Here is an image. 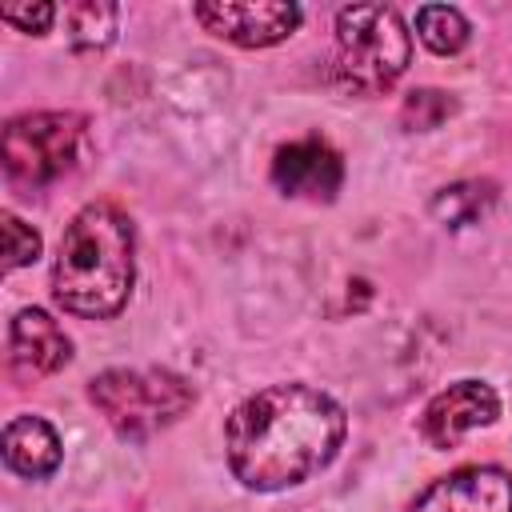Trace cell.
Masks as SVG:
<instances>
[{
    "mask_svg": "<svg viewBox=\"0 0 512 512\" xmlns=\"http://www.w3.org/2000/svg\"><path fill=\"white\" fill-rule=\"evenodd\" d=\"M4 464L20 476H48L60 464V440L40 416H12L4 424Z\"/></svg>",
    "mask_w": 512,
    "mask_h": 512,
    "instance_id": "11",
    "label": "cell"
},
{
    "mask_svg": "<svg viewBox=\"0 0 512 512\" xmlns=\"http://www.w3.org/2000/svg\"><path fill=\"white\" fill-rule=\"evenodd\" d=\"M36 256H40V236L32 228H24V220L4 212V264L20 268V264H32Z\"/></svg>",
    "mask_w": 512,
    "mask_h": 512,
    "instance_id": "16",
    "label": "cell"
},
{
    "mask_svg": "<svg viewBox=\"0 0 512 512\" xmlns=\"http://www.w3.org/2000/svg\"><path fill=\"white\" fill-rule=\"evenodd\" d=\"M412 44L404 20L388 4H352L336 16V80L348 92L376 96L408 68Z\"/></svg>",
    "mask_w": 512,
    "mask_h": 512,
    "instance_id": "3",
    "label": "cell"
},
{
    "mask_svg": "<svg viewBox=\"0 0 512 512\" xmlns=\"http://www.w3.org/2000/svg\"><path fill=\"white\" fill-rule=\"evenodd\" d=\"M84 144V116L76 112H28L4 128V168L24 188L60 180Z\"/></svg>",
    "mask_w": 512,
    "mask_h": 512,
    "instance_id": "5",
    "label": "cell"
},
{
    "mask_svg": "<svg viewBox=\"0 0 512 512\" xmlns=\"http://www.w3.org/2000/svg\"><path fill=\"white\" fill-rule=\"evenodd\" d=\"M196 20L240 48H268L300 24V8L280 0H208L196 4Z\"/></svg>",
    "mask_w": 512,
    "mask_h": 512,
    "instance_id": "6",
    "label": "cell"
},
{
    "mask_svg": "<svg viewBox=\"0 0 512 512\" xmlns=\"http://www.w3.org/2000/svg\"><path fill=\"white\" fill-rule=\"evenodd\" d=\"M64 24H68L72 48H104L112 40V32H116V8L100 4V0L68 4L64 8Z\"/></svg>",
    "mask_w": 512,
    "mask_h": 512,
    "instance_id": "13",
    "label": "cell"
},
{
    "mask_svg": "<svg viewBox=\"0 0 512 512\" xmlns=\"http://www.w3.org/2000/svg\"><path fill=\"white\" fill-rule=\"evenodd\" d=\"M344 428V408L328 392L308 384H272L228 416V468L256 492L300 484L336 456Z\"/></svg>",
    "mask_w": 512,
    "mask_h": 512,
    "instance_id": "1",
    "label": "cell"
},
{
    "mask_svg": "<svg viewBox=\"0 0 512 512\" xmlns=\"http://www.w3.org/2000/svg\"><path fill=\"white\" fill-rule=\"evenodd\" d=\"M496 200V184L492 180H460L444 192H436L432 200V216L448 228H464L472 220H480Z\"/></svg>",
    "mask_w": 512,
    "mask_h": 512,
    "instance_id": "12",
    "label": "cell"
},
{
    "mask_svg": "<svg viewBox=\"0 0 512 512\" xmlns=\"http://www.w3.org/2000/svg\"><path fill=\"white\" fill-rule=\"evenodd\" d=\"M416 28H420V40L440 56H452V52H460L468 44V20L448 4L420 8L416 12Z\"/></svg>",
    "mask_w": 512,
    "mask_h": 512,
    "instance_id": "14",
    "label": "cell"
},
{
    "mask_svg": "<svg viewBox=\"0 0 512 512\" xmlns=\"http://www.w3.org/2000/svg\"><path fill=\"white\" fill-rule=\"evenodd\" d=\"M52 16H56L52 4H4L0 8V20L20 32H44L52 24Z\"/></svg>",
    "mask_w": 512,
    "mask_h": 512,
    "instance_id": "17",
    "label": "cell"
},
{
    "mask_svg": "<svg viewBox=\"0 0 512 512\" xmlns=\"http://www.w3.org/2000/svg\"><path fill=\"white\" fill-rule=\"evenodd\" d=\"M132 288V224L116 204H88L72 216L52 268V296L64 312L116 316Z\"/></svg>",
    "mask_w": 512,
    "mask_h": 512,
    "instance_id": "2",
    "label": "cell"
},
{
    "mask_svg": "<svg viewBox=\"0 0 512 512\" xmlns=\"http://www.w3.org/2000/svg\"><path fill=\"white\" fill-rule=\"evenodd\" d=\"M68 356H72V344L48 312H40V308L16 312V320L8 328V364L20 380L60 372L68 364Z\"/></svg>",
    "mask_w": 512,
    "mask_h": 512,
    "instance_id": "10",
    "label": "cell"
},
{
    "mask_svg": "<svg viewBox=\"0 0 512 512\" xmlns=\"http://www.w3.org/2000/svg\"><path fill=\"white\" fill-rule=\"evenodd\" d=\"M500 416V400L488 384L480 380H460L452 388H444L440 396L428 400L424 420H420V436L432 448H452L468 428L492 424Z\"/></svg>",
    "mask_w": 512,
    "mask_h": 512,
    "instance_id": "8",
    "label": "cell"
},
{
    "mask_svg": "<svg viewBox=\"0 0 512 512\" xmlns=\"http://www.w3.org/2000/svg\"><path fill=\"white\" fill-rule=\"evenodd\" d=\"M272 180L288 196L332 200L336 188H340V180H344V164H340V156L320 136H308V140H292V144H284L276 152Z\"/></svg>",
    "mask_w": 512,
    "mask_h": 512,
    "instance_id": "9",
    "label": "cell"
},
{
    "mask_svg": "<svg viewBox=\"0 0 512 512\" xmlns=\"http://www.w3.org/2000/svg\"><path fill=\"white\" fill-rule=\"evenodd\" d=\"M456 112V100L440 88H416L408 92L404 108H400V124L412 128V132H428V128H440L448 116Z\"/></svg>",
    "mask_w": 512,
    "mask_h": 512,
    "instance_id": "15",
    "label": "cell"
},
{
    "mask_svg": "<svg viewBox=\"0 0 512 512\" xmlns=\"http://www.w3.org/2000/svg\"><path fill=\"white\" fill-rule=\"evenodd\" d=\"M88 400L120 436L144 440L156 428L180 420L192 408L196 392L164 368H112L88 384Z\"/></svg>",
    "mask_w": 512,
    "mask_h": 512,
    "instance_id": "4",
    "label": "cell"
},
{
    "mask_svg": "<svg viewBox=\"0 0 512 512\" xmlns=\"http://www.w3.org/2000/svg\"><path fill=\"white\" fill-rule=\"evenodd\" d=\"M408 512H512V476L492 464L436 480Z\"/></svg>",
    "mask_w": 512,
    "mask_h": 512,
    "instance_id": "7",
    "label": "cell"
}]
</instances>
